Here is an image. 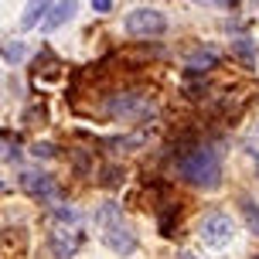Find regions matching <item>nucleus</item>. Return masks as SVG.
Instances as JSON below:
<instances>
[{
	"instance_id": "1",
	"label": "nucleus",
	"mask_w": 259,
	"mask_h": 259,
	"mask_svg": "<svg viewBox=\"0 0 259 259\" xmlns=\"http://www.w3.org/2000/svg\"><path fill=\"white\" fill-rule=\"evenodd\" d=\"M174 170L181 174L188 184L201 188V191H211L222 184V157L215 147L208 143H194L191 150H184L178 160H174Z\"/></svg>"
},
{
	"instance_id": "2",
	"label": "nucleus",
	"mask_w": 259,
	"mask_h": 259,
	"mask_svg": "<svg viewBox=\"0 0 259 259\" xmlns=\"http://www.w3.org/2000/svg\"><path fill=\"white\" fill-rule=\"evenodd\" d=\"M96 229H99V239L106 242L109 252H116V256H133L137 252V235L130 229V222L123 219V211L119 205L113 201H103V205L96 208Z\"/></svg>"
},
{
	"instance_id": "3",
	"label": "nucleus",
	"mask_w": 259,
	"mask_h": 259,
	"mask_svg": "<svg viewBox=\"0 0 259 259\" xmlns=\"http://www.w3.org/2000/svg\"><path fill=\"white\" fill-rule=\"evenodd\" d=\"M103 113L109 119H130V123H143L154 116V103L140 96V92H113L103 103Z\"/></svg>"
},
{
	"instance_id": "4",
	"label": "nucleus",
	"mask_w": 259,
	"mask_h": 259,
	"mask_svg": "<svg viewBox=\"0 0 259 259\" xmlns=\"http://www.w3.org/2000/svg\"><path fill=\"white\" fill-rule=\"evenodd\" d=\"M130 38L137 41H147V38H160L164 31H167V17L154 7H137V11L126 14V21H123Z\"/></svg>"
},
{
	"instance_id": "5",
	"label": "nucleus",
	"mask_w": 259,
	"mask_h": 259,
	"mask_svg": "<svg viewBox=\"0 0 259 259\" xmlns=\"http://www.w3.org/2000/svg\"><path fill=\"white\" fill-rule=\"evenodd\" d=\"M198 239H201L205 246H211V249L229 246V242L235 239V225H232V219H229L225 211H208L205 219L198 222Z\"/></svg>"
},
{
	"instance_id": "6",
	"label": "nucleus",
	"mask_w": 259,
	"mask_h": 259,
	"mask_svg": "<svg viewBox=\"0 0 259 259\" xmlns=\"http://www.w3.org/2000/svg\"><path fill=\"white\" fill-rule=\"evenodd\" d=\"M21 188H24L31 198H38V201H55V198L62 194L58 181H55L52 174H41V170H24V174H21Z\"/></svg>"
},
{
	"instance_id": "7",
	"label": "nucleus",
	"mask_w": 259,
	"mask_h": 259,
	"mask_svg": "<svg viewBox=\"0 0 259 259\" xmlns=\"http://www.w3.org/2000/svg\"><path fill=\"white\" fill-rule=\"evenodd\" d=\"M48 246H52L55 259H72L82 246V232L78 229H62V225H55L48 229Z\"/></svg>"
},
{
	"instance_id": "8",
	"label": "nucleus",
	"mask_w": 259,
	"mask_h": 259,
	"mask_svg": "<svg viewBox=\"0 0 259 259\" xmlns=\"http://www.w3.org/2000/svg\"><path fill=\"white\" fill-rule=\"evenodd\" d=\"M222 58L219 48H211V45H205V48H198V52L188 55V62H184V68L191 72V75H198V72H208V68H215Z\"/></svg>"
},
{
	"instance_id": "9",
	"label": "nucleus",
	"mask_w": 259,
	"mask_h": 259,
	"mask_svg": "<svg viewBox=\"0 0 259 259\" xmlns=\"http://www.w3.org/2000/svg\"><path fill=\"white\" fill-rule=\"evenodd\" d=\"M75 11H78V0H58L45 17V31H58L62 24H68L75 17Z\"/></svg>"
},
{
	"instance_id": "10",
	"label": "nucleus",
	"mask_w": 259,
	"mask_h": 259,
	"mask_svg": "<svg viewBox=\"0 0 259 259\" xmlns=\"http://www.w3.org/2000/svg\"><path fill=\"white\" fill-rule=\"evenodd\" d=\"M52 11V0H27L24 4V14H21V27L31 31V27H38V21H45Z\"/></svg>"
},
{
	"instance_id": "11",
	"label": "nucleus",
	"mask_w": 259,
	"mask_h": 259,
	"mask_svg": "<svg viewBox=\"0 0 259 259\" xmlns=\"http://www.w3.org/2000/svg\"><path fill=\"white\" fill-rule=\"evenodd\" d=\"M232 55L246 65V68H252V65H256V45H252L249 38H235L232 41Z\"/></svg>"
},
{
	"instance_id": "12",
	"label": "nucleus",
	"mask_w": 259,
	"mask_h": 259,
	"mask_svg": "<svg viewBox=\"0 0 259 259\" xmlns=\"http://www.w3.org/2000/svg\"><path fill=\"white\" fill-rule=\"evenodd\" d=\"M239 211H242V219H246V225H249V232L252 235H259V205L252 201V198H239Z\"/></svg>"
},
{
	"instance_id": "13",
	"label": "nucleus",
	"mask_w": 259,
	"mask_h": 259,
	"mask_svg": "<svg viewBox=\"0 0 259 259\" xmlns=\"http://www.w3.org/2000/svg\"><path fill=\"white\" fill-rule=\"evenodd\" d=\"M0 55H4V58H7V62L11 65H17V62H24V45H21V41H7V45H4V48H0Z\"/></svg>"
},
{
	"instance_id": "14",
	"label": "nucleus",
	"mask_w": 259,
	"mask_h": 259,
	"mask_svg": "<svg viewBox=\"0 0 259 259\" xmlns=\"http://www.w3.org/2000/svg\"><path fill=\"white\" fill-rule=\"evenodd\" d=\"M106 178H99L103 184H123V167H106Z\"/></svg>"
},
{
	"instance_id": "15",
	"label": "nucleus",
	"mask_w": 259,
	"mask_h": 259,
	"mask_svg": "<svg viewBox=\"0 0 259 259\" xmlns=\"http://www.w3.org/2000/svg\"><path fill=\"white\" fill-rule=\"evenodd\" d=\"M246 147H249V154L256 157V164H259V123H256V130H252V137H249Z\"/></svg>"
},
{
	"instance_id": "16",
	"label": "nucleus",
	"mask_w": 259,
	"mask_h": 259,
	"mask_svg": "<svg viewBox=\"0 0 259 259\" xmlns=\"http://www.w3.org/2000/svg\"><path fill=\"white\" fill-rule=\"evenodd\" d=\"M92 11L96 14H109L113 11V0H92Z\"/></svg>"
},
{
	"instance_id": "17",
	"label": "nucleus",
	"mask_w": 259,
	"mask_h": 259,
	"mask_svg": "<svg viewBox=\"0 0 259 259\" xmlns=\"http://www.w3.org/2000/svg\"><path fill=\"white\" fill-rule=\"evenodd\" d=\"M215 4H225V7H232V4H235V0H215Z\"/></svg>"
},
{
	"instance_id": "18",
	"label": "nucleus",
	"mask_w": 259,
	"mask_h": 259,
	"mask_svg": "<svg viewBox=\"0 0 259 259\" xmlns=\"http://www.w3.org/2000/svg\"><path fill=\"white\" fill-rule=\"evenodd\" d=\"M178 259H191V256H178Z\"/></svg>"
},
{
	"instance_id": "19",
	"label": "nucleus",
	"mask_w": 259,
	"mask_h": 259,
	"mask_svg": "<svg viewBox=\"0 0 259 259\" xmlns=\"http://www.w3.org/2000/svg\"><path fill=\"white\" fill-rule=\"evenodd\" d=\"M256 259H259V256H256Z\"/></svg>"
}]
</instances>
